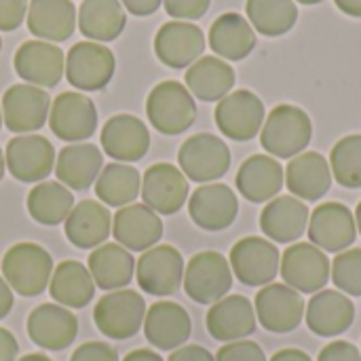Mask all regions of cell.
<instances>
[{
	"label": "cell",
	"mask_w": 361,
	"mask_h": 361,
	"mask_svg": "<svg viewBox=\"0 0 361 361\" xmlns=\"http://www.w3.org/2000/svg\"><path fill=\"white\" fill-rule=\"evenodd\" d=\"M53 269L51 254L38 243H15L2 256V277L23 298L40 296L49 288Z\"/></svg>",
	"instance_id": "cell-1"
},
{
	"label": "cell",
	"mask_w": 361,
	"mask_h": 361,
	"mask_svg": "<svg viewBox=\"0 0 361 361\" xmlns=\"http://www.w3.org/2000/svg\"><path fill=\"white\" fill-rule=\"evenodd\" d=\"M262 148L275 159H294L311 144L313 123L309 114L292 104H279L260 129Z\"/></svg>",
	"instance_id": "cell-2"
},
{
	"label": "cell",
	"mask_w": 361,
	"mask_h": 361,
	"mask_svg": "<svg viewBox=\"0 0 361 361\" xmlns=\"http://www.w3.org/2000/svg\"><path fill=\"white\" fill-rule=\"evenodd\" d=\"M146 114L159 133L180 135L192 127L197 118V104L186 85L178 80H163L148 93Z\"/></svg>",
	"instance_id": "cell-3"
},
{
	"label": "cell",
	"mask_w": 361,
	"mask_h": 361,
	"mask_svg": "<svg viewBox=\"0 0 361 361\" xmlns=\"http://www.w3.org/2000/svg\"><path fill=\"white\" fill-rule=\"evenodd\" d=\"M146 317V302L135 290H114L102 296L93 309L97 330L112 341H127L140 332Z\"/></svg>",
	"instance_id": "cell-4"
},
{
	"label": "cell",
	"mask_w": 361,
	"mask_h": 361,
	"mask_svg": "<svg viewBox=\"0 0 361 361\" xmlns=\"http://www.w3.org/2000/svg\"><path fill=\"white\" fill-rule=\"evenodd\" d=\"M184 290L197 305H214L228 296L233 271L228 260L218 252H199L184 267Z\"/></svg>",
	"instance_id": "cell-5"
},
{
	"label": "cell",
	"mask_w": 361,
	"mask_h": 361,
	"mask_svg": "<svg viewBox=\"0 0 361 361\" xmlns=\"http://www.w3.org/2000/svg\"><path fill=\"white\" fill-rule=\"evenodd\" d=\"M178 163L186 180L212 184L226 176L231 167V150L224 140L212 133L190 135L178 152Z\"/></svg>",
	"instance_id": "cell-6"
},
{
	"label": "cell",
	"mask_w": 361,
	"mask_h": 361,
	"mask_svg": "<svg viewBox=\"0 0 361 361\" xmlns=\"http://www.w3.org/2000/svg\"><path fill=\"white\" fill-rule=\"evenodd\" d=\"M114 53L102 42L82 40L72 44L66 57V78L78 91H102L114 76Z\"/></svg>",
	"instance_id": "cell-7"
},
{
	"label": "cell",
	"mask_w": 361,
	"mask_h": 361,
	"mask_svg": "<svg viewBox=\"0 0 361 361\" xmlns=\"http://www.w3.org/2000/svg\"><path fill=\"white\" fill-rule=\"evenodd\" d=\"M264 104L247 89H239L222 97L216 106V125L222 135L235 142L254 140L264 125Z\"/></svg>",
	"instance_id": "cell-8"
},
{
	"label": "cell",
	"mask_w": 361,
	"mask_h": 361,
	"mask_svg": "<svg viewBox=\"0 0 361 361\" xmlns=\"http://www.w3.org/2000/svg\"><path fill=\"white\" fill-rule=\"evenodd\" d=\"M305 300L300 292L292 290L286 283H269L264 286L254 300L256 319L267 332L273 334H290L294 332L305 317Z\"/></svg>",
	"instance_id": "cell-9"
},
{
	"label": "cell",
	"mask_w": 361,
	"mask_h": 361,
	"mask_svg": "<svg viewBox=\"0 0 361 361\" xmlns=\"http://www.w3.org/2000/svg\"><path fill=\"white\" fill-rule=\"evenodd\" d=\"M233 275L247 288H264L279 273V250L262 237H243L231 250Z\"/></svg>",
	"instance_id": "cell-10"
},
{
	"label": "cell",
	"mask_w": 361,
	"mask_h": 361,
	"mask_svg": "<svg viewBox=\"0 0 361 361\" xmlns=\"http://www.w3.org/2000/svg\"><path fill=\"white\" fill-rule=\"evenodd\" d=\"M137 286L150 296H171L184 279V258L173 245H154L135 262Z\"/></svg>",
	"instance_id": "cell-11"
},
{
	"label": "cell",
	"mask_w": 361,
	"mask_h": 361,
	"mask_svg": "<svg viewBox=\"0 0 361 361\" xmlns=\"http://www.w3.org/2000/svg\"><path fill=\"white\" fill-rule=\"evenodd\" d=\"M279 273L292 290L317 294L330 281V260L313 243H294L283 252Z\"/></svg>",
	"instance_id": "cell-12"
},
{
	"label": "cell",
	"mask_w": 361,
	"mask_h": 361,
	"mask_svg": "<svg viewBox=\"0 0 361 361\" xmlns=\"http://www.w3.org/2000/svg\"><path fill=\"white\" fill-rule=\"evenodd\" d=\"M49 127L63 142L78 144L89 140L97 129L95 104L78 91L59 93L49 110Z\"/></svg>",
	"instance_id": "cell-13"
},
{
	"label": "cell",
	"mask_w": 361,
	"mask_h": 361,
	"mask_svg": "<svg viewBox=\"0 0 361 361\" xmlns=\"http://www.w3.org/2000/svg\"><path fill=\"white\" fill-rule=\"evenodd\" d=\"M55 148L42 135H15L4 148L6 171L23 184H34L55 169Z\"/></svg>",
	"instance_id": "cell-14"
},
{
	"label": "cell",
	"mask_w": 361,
	"mask_h": 361,
	"mask_svg": "<svg viewBox=\"0 0 361 361\" xmlns=\"http://www.w3.org/2000/svg\"><path fill=\"white\" fill-rule=\"evenodd\" d=\"M51 110V97L34 85H13L2 95V123L17 135L34 133L44 127Z\"/></svg>",
	"instance_id": "cell-15"
},
{
	"label": "cell",
	"mask_w": 361,
	"mask_h": 361,
	"mask_svg": "<svg viewBox=\"0 0 361 361\" xmlns=\"http://www.w3.org/2000/svg\"><path fill=\"white\" fill-rule=\"evenodd\" d=\"M309 239L315 247L330 254L349 250L357 239V224L351 209L343 203H322L309 218Z\"/></svg>",
	"instance_id": "cell-16"
},
{
	"label": "cell",
	"mask_w": 361,
	"mask_h": 361,
	"mask_svg": "<svg viewBox=\"0 0 361 361\" xmlns=\"http://www.w3.org/2000/svg\"><path fill=\"white\" fill-rule=\"evenodd\" d=\"M142 201L161 216L178 214L188 199V180L171 163H154L142 178Z\"/></svg>",
	"instance_id": "cell-17"
},
{
	"label": "cell",
	"mask_w": 361,
	"mask_h": 361,
	"mask_svg": "<svg viewBox=\"0 0 361 361\" xmlns=\"http://www.w3.org/2000/svg\"><path fill=\"white\" fill-rule=\"evenodd\" d=\"M13 68L19 78L34 87H55L66 72L63 51L47 40H25L13 57Z\"/></svg>",
	"instance_id": "cell-18"
},
{
	"label": "cell",
	"mask_w": 361,
	"mask_h": 361,
	"mask_svg": "<svg viewBox=\"0 0 361 361\" xmlns=\"http://www.w3.org/2000/svg\"><path fill=\"white\" fill-rule=\"evenodd\" d=\"M205 51V34L188 21H167L154 36V53L161 63L182 70L190 68Z\"/></svg>",
	"instance_id": "cell-19"
},
{
	"label": "cell",
	"mask_w": 361,
	"mask_h": 361,
	"mask_svg": "<svg viewBox=\"0 0 361 361\" xmlns=\"http://www.w3.org/2000/svg\"><path fill=\"white\" fill-rule=\"evenodd\" d=\"M190 220L209 233L228 228L239 214V201L231 186L226 184H205L199 186L188 199Z\"/></svg>",
	"instance_id": "cell-20"
},
{
	"label": "cell",
	"mask_w": 361,
	"mask_h": 361,
	"mask_svg": "<svg viewBox=\"0 0 361 361\" xmlns=\"http://www.w3.org/2000/svg\"><path fill=\"white\" fill-rule=\"evenodd\" d=\"M102 148L118 163H137L150 148L148 127L133 114H114L102 127Z\"/></svg>",
	"instance_id": "cell-21"
},
{
	"label": "cell",
	"mask_w": 361,
	"mask_h": 361,
	"mask_svg": "<svg viewBox=\"0 0 361 361\" xmlns=\"http://www.w3.org/2000/svg\"><path fill=\"white\" fill-rule=\"evenodd\" d=\"M112 235L129 252H146L163 237V220L144 203L121 207L112 216Z\"/></svg>",
	"instance_id": "cell-22"
},
{
	"label": "cell",
	"mask_w": 361,
	"mask_h": 361,
	"mask_svg": "<svg viewBox=\"0 0 361 361\" xmlns=\"http://www.w3.org/2000/svg\"><path fill=\"white\" fill-rule=\"evenodd\" d=\"M27 336L30 341L47 351L68 349L78 334V319L70 309L61 305H40L27 315Z\"/></svg>",
	"instance_id": "cell-23"
},
{
	"label": "cell",
	"mask_w": 361,
	"mask_h": 361,
	"mask_svg": "<svg viewBox=\"0 0 361 361\" xmlns=\"http://www.w3.org/2000/svg\"><path fill=\"white\" fill-rule=\"evenodd\" d=\"M192 332V322L188 311L169 300L154 302L144 317L146 341L161 351H176L186 345Z\"/></svg>",
	"instance_id": "cell-24"
},
{
	"label": "cell",
	"mask_w": 361,
	"mask_h": 361,
	"mask_svg": "<svg viewBox=\"0 0 361 361\" xmlns=\"http://www.w3.org/2000/svg\"><path fill=\"white\" fill-rule=\"evenodd\" d=\"M205 324L212 338L220 343H235L252 336L256 332L258 319H256L254 305L245 296L233 294L212 305Z\"/></svg>",
	"instance_id": "cell-25"
},
{
	"label": "cell",
	"mask_w": 361,
	"mask_h": 361,
	"mask_svg": "<svg viewBox=\"0 0 361 361\" xmlns=\"http://www.w3.org/2000/svg\"><path fill=\"white\" fill-rule=\"evenodd\" d=\"M307 326L322 338H334L345 334L355 322V305L347 294L336 290L317 292L305 309Z\"/></svg>",
	"instance_id": "cell-26"
},
{
	"label": "cell",
	"mask_w": 361,
	"mask_h": 361,
	"mask_svg": "<svg viewBox=\"0 0 361 361\" xmlns=\"http://www.w3.org/2000/svg\"><path fill=\"white\" fill-rule=\"evenodd\" d=\"M237 190L250 203H269L286 186V171L271 154H254L237 171Z\"/></svg>",
	"instance_id": "cell-27"
},
{
	"label": "cell",
	"mask_w": 361,
	"mask_h": 361,
	"mask_svg": "<svg viewBox=\"0 0 361 361\" xmlns=\"http://www.w3.org/2000/svg\"><path fill=\"white\" fill-rule=\"evenodd\" d=\"M283 171L288 190L300 201H319L328 195L334 180L328 159L319 152H300L290 159Z\"/></svg>",
	"instance_id": "cell-28"
},
{
	"label": "cell",
	"mask_w": 361,
	"mask_h": 361,
	"mask_svg": "<svg viewBox=\"0 0 361 361\" xmlns=\"http://www.w3.org/2000/svg\"><path fill=\"white\" fill-rule=\"evenodd\" d=\"M68 241L78 250H95L112 233V216L99 201L85 199L72 207L63 222Z\"/></svg>",
	"instance_id": "cell-29"
},
{
	"label": "cell",
	"mask_w": 361,
	"mask_h": 361,
	"mask_svg": "<svg viewBox=\"0 0 361 361\" xmlns=\"http://www.w3.org/2000/svg\"><path fill=\"white\" fill-rule=\"evenodd\" d=\"M309 218V207L300 199L279 195L264 205L260 214V228L275 243H292L305 235Z\"/></svg>",
	"instance_id": "cell-30"
},
{
	"label": "cell",
	"mask_w": 361,
	"mask_h": 361,
	"mask_svg": "<svg viewBox=\"0 0 361 361\" xmlns=\"http://www.w3.org/2000/svg\"><path fill=\"white\" fill-rule=\"evenodd\" d=\"M102 167H104L102 150L95 144L78 142V144H68L57 152L53 171L57 176V182H61L66 188L87 190L97 180Z\"/></svg>",
	"instance_id": "cell-31"
},
{
	"label": "cell",
	"mask_w": 361,
	"mask_h": 361,
	"mask_svg": "<svg viewBox=\"0 0 361 361\" xmlns=\"http://www.w3.org/2000/svg\"><path fill=\"white\" fill-rule=\"evenodd\" d=\"M27 30L47 42H63L74 34L76 6L72 0H30Z\"/></svg>",
	"instance_id": "cell-32"
},
{
	"label": "cell",
	"mask_w": 361,
	"mask_h": 361,
	"mask_svg": "<svg viewBox=\"0 0 361 361\" xmlns=\"http://www.w3.org/2000/svg\"><path fill=\"white\" fill-rule=\"evenodd\" d=\"M89 273L95 288L106 292L123 290L131 283L135 273V260L129 250L118 243H102L89 254Z\"/></svg>",
	"instance_id": "cell-33"
},
{
	"label": "cell",
	"mask_w": 361,
	"mask_h": 361,
	"mask_svg": "<svg viewBox=\"0 0 361 361\" xmlns=\"http://www.w3.org/2000/svg\"><path fill=\"white\" fill-rule=\"evenodd\" d=\"M209 47L218 57L241 61L254 51L256 32L243 15L224 13L209 27Z\"/></svg>",
	"instance_id": "cell-34"
},
{
	"label": "cell",
	"mask_w": 361,
	"mask_h": 361,
	"mask_svg": "<svg viewBox=\"0 0 361 361\" xmlns=\"http://www.w3.org/2000/svg\"><path fill=\"white\" fill-rule=\"evenodd\" d=\"M235 70L220 57H199L186 70V89L201 102H220L235 87Z\"/></svg>",
	"instance_id": "cell-35"
},
{
	"label": "cell",
	"mask_w": 361,
	"mask_h": 361,
	"mask_svg": "<svg viewBox=\"0 0 361 361\" xmlns=\"http://www.w3.org/2000/svg\"><path fill=\"white\" fill-rule=\"evenodd\" d=\"M51 298L66 309H82L93 300L95 283L89 269L76 260H63L53 269L49 288Z\"/></svg>",
	"instance_id": "cell-36"
},
{
	"label": "cell",
	"mask_w": 361,
	"mask_h": 361,
	"mask_svg": "<svg viewBox=\"0 0 361 361\" xmlns=\"http://www.w3.org/2000/svg\"><path fill=\"white\" fill-rule=\"evenodd\" d=\"M127 25L121 0H82L78 8V27L93 42L116 40Z\"/></svg>",
	"instance_id": "cell-37"
},
{
	"label": "cell",
	"mask_w": 361,
	"mask_h": 361,
	"mask_svg": "<svg viewBox=\"0 0 361 361\" xmlns=\"http://www.w3.org/2000/svg\"><path fill=\"white\" fill-rule=\"evenodd\" d=\"M142 190V176L133 165L110 163L102 167L95 180V195L106 207H125L131 205Z\"/></svg>",
	"instance_id": "cell-38"
},
{
	"label": "cell",
	"mask_w": 361,
	"mask_h": 361,
	"mask_svg": "<svg viewBox=\"0 0 361 361\" xmlns=\"http://www.w3.org/2000/svg\"><path fill=\"white\" fill-rule=\"evenodd\" d=\"M25 205L32 220L44 226H57L72 212L74 197L61 182H40L27 192Z\"/></svg>",
	"instance_id": "cell-39"
},
{
	"label": "cell",
	"mask_w": 361,
	"mask_h": 361,
	"mask_svg": "<svg viewBox=\"0 0 361 361\" xmlns=\"http://www.w3.org/2000/svg\"><path fill=\"white\" fill-rule=\"evenodd\" d=\"M245 13L252 27L269 38L288 34L298 21L294 0H247Z\"/></svg>",
	"instance_id": "cell-40"
},
{
	"label": "cell",
	"mask_w": 361,
	"mask_h": 361,
	"mask_svg": "<svg viewBox=\"0 0 361 361\" xmlns=\"http://www.w3.org/2000/svg\"><path fill=\"white\" fill-rule=\"evenodd\" d=\"M332 178L345 188H361V135L338 140L330 152Z\"/></svg>",
	"instance_id": "cell-41"
},
{
	"label": "cell",
	"mask_w": 361,
	"mask_h": 361,
	"mask_svg": "<svg viewBox=\"0 0 361 361\" xmlns=\"http://www.w3.org/2000/svg\"><path fill=\"white\" fill-rule=\"evenodd\" d=\"M332 281L347 296H361V247L336 254L332 262Z\"/></svg>",
	"instance_id": "cell-42"
},
{
	"label": "cell",
	"mask_w": 361,
	"mask_h": 361,
	"mask_svg": "<svg viewBox=\"0 0 361 361\" xmlns=\"http://www.w3.org/2000/svg\"><path fill=\"white\" fill-rule=\"evenodd\" d=\"M216 361H267V355L254 341H235L218 351Z\"/></svg>",
	"instance_id": "cell-43"
},
{
	"label": "cell",
	"mask_w": 361,
	"mask_h": 361,
	"mask_svg": "<svg viewBox=\"0 0 361 361\" xmlns=\"http://www.w3.org/2000/svg\"><path fill=\"white\" fill-rule=\"evenodd\" d=\"M165 11L169 17H176V21H192V19H201L212 0H163Z\"/></svg>",
	"instance_id": "cell-44"
},
{
	"label": "cell",
	"mask_w": 361,
	"mask_h": 361,
	"mask_svg": "<svg viewBox=\"0 0 361 361\" xmlns=\"http://www.w3.org/2000/svg\"><path fill=\"white\" fill-rule=\"evenodd\" d=\"M27 15V0H0V32H13Z\"/></svg>",
	"instance_id": "cell-45"
},
{
	"label": "cell",
	"mask_w": 361,
	"mask_h": 361,
	"mask_svg": "<svg viewBox=\"0 0 361 361\" xmlns=\"http://www.w3.org/2000/svg\"><path fill=\"white\" fill-rule=\"evenodd\" d=\"M70 361H118V355L106 343H85L72 353Z\"/></svg>",
	"instance_id": "cell-46"
},
{
	"label": "cell",
	"mask_w": 361,
	"mask_h": 361,
	"mask_svg": "<svg viewBox=\"0 0 361 361\" xmlns=\"http://www.w3.org/2000/svg\"><path fill=\"white\" fill-rule=\"evenodd\" d=\"M317 361H361V351L347 341H334L322 349Z\"/></svg>",
	"instance_id": "cell-47"
},
{
	"label": "cell",
	"mask_w": 361,
	"mask_h": 361,
	"mask_svg": "<svg viewBox=\"0 0 361 361\" xmlns=\"http://www.w3.org/2000/svg\"><path fill=\"white\" fill-rule=\"evenodd\" d=\"M169 361H216V357L201 345H184L169 355Z\"/></svg>",
	"instance_id": "cell-48"
},
{
	"label": "cell",
	"mask_w": 361,
	"mask_h": 361,
	"mask_svg": "<svg viewBox=\"0 0 361 361\" xmlns=\"http://www.w3.org/2000/svg\"><path fill=\"white\" fill-rule=\"evenodd\" d=\"M163 0H121L123 8H127L135 17H148L159 11Z\"/></svg>",
	"instance_id": "cell-49"
},
{
	"label": "cell",
	"mask_w": 361,
	"mask_h": 361,
	"mask_svg": "<svg viewBox=\"0 0 361 361\" xmlns=\"http://www.w3.org/2000/svg\"><path fill=\"white\" fill-rule=\"evenodd\" d=\"M17 338L6 328H0V361H17Z\"/></svg>",
	"instance_id": "cell-50"
},
{
	"label": "cell",
	"mask_w": 361,
	"mask_h": 361,
	"mask_svg": "<svg viewBox=\"0 0 361 361\" xmlns=\"http://www.w3.org/2000/svg\"><path fill=\"white\" fill-rule=\"evenodd\" d=\"M13 302H15L13 290L8 288V283L4 281V277H0V319H4L11 313Z\"/></svg>",
	"instance_id": "cell-51"
},
{
	"label": "cell",
	"mask_w": 361,
	"mask_h": 361,
	"mask_svg": "<svg viewBox=\"0 0 361 361\" xmlns=\"http://www.w3.org/2000/svg\"><path fill=\"white\" fill-rule=\"evenodd\" d=\"M271 361H313L311 360V355L309 353H305V351H300V349H281V351H277Z\"/></svg>",
	"instance_id": "cell-52"
},
{
	"label": "cell",
	"mask_w": 361,
	"mask_h": 361,
	"mask_svg": "<svg viewBox=\"0 0 361 361\" xmlns=\"http://www.w3.org/2000/svg\"><path fill=\"white\" fill-rule=\"evenodd\" d=\"M123 361H163V357L150 349H135V351L127 353Z\"/></svg>",
	"instance_id": "cell-53"
},
{
	"label": "cell",
	"mask_w": 361,
	"mask_h": 361,
	"mask_svg": "<svg viewBox=\"0 0 361 361\" xmlns=\"http://www.w3.org/2000/svg\"><path fill=\"white\" fill-rule=\"evenodd\" d=\"M336 6L349 15V17H361V0H334Z\"/></svg>",
	"instance_id": "cell-54"
},
{
	"label": "cell",
	"mask_w": 361,
	"mask_h": 361,
	"mask_svg": "<svg viewBox=\"0 0 361 361\" xmlns=\"http://www.w3.org/2000/svg\"><path fill=\"white\" fill-rule=\"evenodd\" d=\"M17 361H53L51 357H47V355H42V353H30V355H23L21 360Z\"/></svg>",
	"instance_id": "cell-55"
},
{
	"label": "cell",
	"mask_w": 361,
	"mask_h": 361,
	"mask_svg": "<svg viewBox=\"0 0 361 361\" xmlns=\"http://www.w3.org/2000/svg\"><path fill=\"white\" fill-rule=\"evenodd\" d=\"M4 171H6V163H4V150L0 148V180L4 178Z\"/></svg>",
	"instance_id": "cell-56"
},
{
	"label": "cell",
	"mask_w": 361,
	"mask_h": 361,
	"mask_svg": "<svg viewBox=\"0 0 361 361\" xmlns=\"http://www.w3.org/2000/svg\"><path fill=\"white\" fill-rule=\"evenodd\" d=\"M355 224H357V231L361 233V201L360 205H357V209H355Z\"/></svg>",
	"instance_id": "cell-57"
},
{
	"label": "cell",
	"mask_w": 361,
	"mask_h": 361,
	"mask_svg": "<svg viewBox=\"0 0 361 361\" xmlns=\"http://www.w3.org/2000/svg\"><path fill=\"white\" fill-rule=\"evenodd\" d=\"M296 2H300V4H319L324 0H296Z\"/></svg>",
	"instance_id": "cell-58"
},
{
	"label": "cell",
	"mask_w": 361,
	"mask_h": 361,
	"mask_svg": "<svg viewBox=\"0 0 361 361\" xmlns=\"http://www.w3.org/2000/svg\"><path fill=\"white\" fill-rule=\"evenodd\" d=\"M0 127H2V110H0Z\"/></svg>",
	"instance_id": "cell-59"
},
{
	"label": "cell",
	"mask_w": 361,
	"mask_h": 361,
	"mask_svg": "<svg viewBox=\"0 0 361 361\" xmlns=\"http://www.w3.org/2000/svg\"><path fill=\"white\" fill-rule=\"evenodd\" d=\"M0 49H2V38H0Z\"/></svg>",
	"instance_id": "cell-60"
}]
</instances>
